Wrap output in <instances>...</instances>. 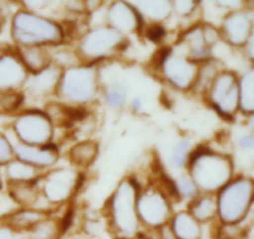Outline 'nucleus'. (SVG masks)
Returning <instances> with one entry per match:
<instances>
[{
	"label": "nucleus",
	"instance_id": "nucleus-20",
	"mask_svg": "<svg viewBox=\"0 0 254 239\" xmlns=\"http://www.w3.org/2000/svg\"><path fill=\"white\" fill-rule=\"evenodd\" d=\"M190 154V143L188 140L178 141L173 146V149L170 151V156H169V165H170V168L175 169V170H180V169L185 168L188 165Z\"/></svg>",
	"mask_w": 254,
	"mask_h": 239
},
{
	"label": "nucleus",
	"instance_id": "nucleus-15",
	"mask_svg": "<svg viewBox=\"0 0 254 239\" xmlns=\"http://www.w3.org/2000/svg\"><path fill=\"white\" fill-rule=\"evenodd\" d=\"M133 6L141 17L148 16L153 20L154 24H161L159 21L168 17L173 9V5L169 1H138Z\"/></svg>",
	"mask_w": 254,
	"mask_h": 239
},
{
	"label": "nucleus",
	"instance_id": "nucleus-13",
	"mask_svg": "<svg viewBox=\"0 0 254 239\" xmlns=\"http://www.w3.org/2000/svg\"><path fill=\"white\" fill-rule=\"evenodd\" d=\"M47 217H50V215L40 212L34 208H22V210L15 211V212L5 216L2 220V225L10 227L16 233H27L35 225Z\"/></svg>",
	"mask_w": 254,
	"mask_h": 239
},
{
	"label": "nucleus",
	"instance_id": "nucleus-10",
	"mask_svg": "<svg viewBox=\"0 0 254 239\" xmlns=\"http://www.w3.org/2000/svg\"><path fill=\"white\" fill-rule=\"evenodd\" d=\"M17 160L35 166L37 169H44L54 166L59 159V150L55 145H29L19 143L15 148Z\"/></svg>",
	"mask_w": 254,
	"mask_h": 239
},
{
	"label": "nucleus",
	"instance_id": "nucleus-18",
	"mask_svg": "<svg viewBox=\"0 0 254 239\" xmlns=\"http://www.w3.org/2000/svg\"><path fill=\"white\" fill-rule=\"evenodd\" d=\"M188 212L197 222L202 225L203 222H208V221L212 220L216 213V207L213 205V201L210 197H207V196H203V197L197 196L192 201H190Z\"/></svg>",
	"mask_w": 254,
	"mask_h": 239
},
{
	"label": "nucleus",
	"instance_id": "nucleus-7",
	"mask_svg": "<svg viewBox=\"0 0 254 239\" xmlns=\"http://www.w3.org/2000/svg\"><path fill=\"white\" fill-rule=\"evenodd\" d=\"M16 133L22 144L29 145H49L52 138V124L47 116L41 112L32 111L22 114L16 120Z\"/></svg>",
	"mask_w": 254,
	"mask_h": 239
},
{
	"label": "nucleus",
	"instance_id": "nucleus-22",
	"mask_svg": "<svg viewBox=\"0 0 254 239\" xmlns=\"http://www.w3.org/2000/svg\"><path fill=\"white\" fill-rule=\"evenodd\" d=\"M174 182H175L176 191H178L180 200L190 198L192 201L193 198L198 196V188L196 186L195 181L190 176V174H180L178 178L174 179Z\"/></svg>",
	"mask_w": 254,
	"mask_h": 239
},
{
	"label": "nucleus",
	"instance_id": "nucleus-21",
	"mask_svg": "<svg viewBox=\"0 0 254 239\" xmlns=\"http://www.w3.org/2000/svg\"><path fill=\"white\" fill-rule=\"evenodd\" d=\"M104 99L111 108L121 109L127 102V88L121 82L109 84L104 91Z\"/></svg>",
	"mask_w": 254,
	"mask_h": 239
},
{
	"label": "nucleus",
	"instance_id": "nucleus-26",
	"mask_svg": "<svg viewBox=\"0 0 254 239\" xmlns=\"http://www.w3.org/2000/svg\"><path fill=\"white\" fill-rule=\"evenodd\" d=\"M17 235L19 233H16L14 230L7 227V226H0V239H16Z\"/></svg>",
	"mask_w": 254,
	"mask_h": 239
},
{
	"label": "nucleus",
	"instance_id": "nucleus-6",
	"mask_svg": "<svg viewBox=\"0 0 254 239\" xmlns=\"http://www.w3.org/2000/svg\"><path fill=\"white\" fill-rule=\"evenodd\" d=\"M40 181H42L40 187L41 193L52 205H59L68 200L77 192L82 182L78 174L67 169L45 173Z\"/></svg>",
	"mask_w": 254,
	"mask_h": 239
},
{
	"label": "nucleus",
	"instance_id": "nucleus-16",
	"mask_svg": "<svg viewBox=\"0 0 254 239\" xmlns=\"http://www.w3.org/2000/svg\"><path fill=\"white\" fill-rule=\"evenodd\" d=\"M29 239H60L64 235L61 227V220L51 218V216L37 225H35L29 232L26 233Z\"/></svg>",
	"mask_w": 254,
	"mask_h": 239
},
{
	"label": "nucleus",
	"instance_id": "nucleus-2",
	"mask_svg": "<svg viewBox=\"0 0 254 239\" xmlns=\"http://www.w3.org/2000/svg\"><path fill=\"white\" fill-rule=\"evenodd\" d=\"M12 34L21 47L56 46L64 37V29L57 22L27 11L15 16Z\"/></svg>",
	"mask_w": 254,
	"mask_h": 239
},
{
	"label": "nucleus",
	"instance_id": "nucleus-14",
	"mask_svg": "<svg viewBox=\"0 0 254 239\" xmlns=\"http://www.w3.org/2000/svg\"><path fill=\"white\" fill-rule=\"evenodd\" d=\"M169 226L176 239H201L202 237L201 223L186 211L173 215Z\"/></svg>",
	"mask_w": 254,
	"mask_h": 239
},
{
	"label": "nucleus",
	"instance_id": "nucleus-27",
	"mask_svg": "<svg viewBox=\"0 0 254 239\" xmlns=\"http://www.w3.org/2000/svg\"><path fill=\"white\" fill-rule=\"evenodd\" d=\"M131 108H133V111L135 112H140L141 108H143V102H141L140 98H134L133 101H131Z\"/></svg>",
	"mask_w": 254,
	"mask_h": 239
},
{
	"label": "nucleus",
	"instance_id": "nucleus-8",
	"mask_svg": "<svg viewBox=\"0 0 254 239\" xmlns=\"http://www.w3.org/2000/svg\"><path fill=\"white\" fill-rule=\"evenodd\" d=\"M164 76L170 84L179 89L192 88L198 72V64L184 55L174 56L173 52L161 67Z\"/></svg>",
	"mask_w": 254,
	"mask_h": 239
},
{
	"label": "nucleus",
	"instance_id": "nucleus-3",
	"mask_svg": "<svg viewBox=\"0 0 254 239\" xmlns=\"http://www.w3.org/2000/svg\"><path fill=\"white\" fill-rule=\"evenodd\" d=\"M98 93V73L87 66H76L61 72L56 94L66 101L68 106L88 103Z\"/></svg>",
	"mask_w": 254,
	"mask_h": 239
},
{
	"label": "nucleus",
	"instance_id": "nucleus-19",
	"mask_svg": "<svg viewBox=\"0 0 254 239\" xmlns=\"http://www.w3.org/2000/svg\"><path fill=\"white\" fill-rule=\"evenodd\" d=\"M98 154V145L92 141L76 144L69 151V159L78 166H88L93 163Z\"/></svg>",
	"mask_w": 254,
	"mask_h": 239
},
{
	"label": "nucleus",
	"instance_id": "nucleus-4",
	"mask_svg": "<svg viewBox=\"0 0 254 239\" xmlns=\"http://www.w3.org/2000/svg\"><path fill=\"white\" fill-rule=\"evenodd\" d=\"M126 37L113 27L101 26L83 35L78 55L82 61L89 63L117 55L126 46Z\"/></svg>",
	"mask_w": 254,
	"mask_h": 239
},
{
	"label": "nucleus",
	"instance_id": "nucleus-12",
	"mask_svg": "<svg viewBox=\"0 0 254 239\" xmlns=\"http://www.w3.org/2000/svg\"><path fill=\"white\" fill-rule=\"evenodd\" d=\"M17 57L27 72L35 74L52 64L51 52L44 46H27L17 49Z\"/></svg>",
	"mask_w": 254,
	"mask_h": 239
},
{
	"label": "nucleus",
	"instance_id": "nucleus-17",
	"mask_svg": "<svg viewBox=\"0 0 254 239\" xmlns=\"http://www.w3.org/2000/svg\"><path fill=\"white\" fill-rule=\"evenodd\" d=\"M39 171L40 169L20 160L10 161L9 182H36L44 175Z\"/></svg>",
	"mask_w": 254,
	"mask_h": 239
},
{
	"label": "nucleus",
	"instance_id": "nucleus-25",
	"mask_svg": "<svg viewBox=\"0 0 254 239\" xmlns=\"http://www.w3.org/2000/svg\"><path fill=\"white\" fill-rule=\"evenodd\" d=\"M171 5H173L176 14L180 15V16H189L197 7V2L195 1H175Z\"/></svg>",
	"mask_w": 254,
	"mask_h": 239
},
{
	"label": "nucleus",
	"instance_id": "nucleus-23",
	"mask_svg": "<svg viewBox=\"0 0 254 239\" xmlns=\"http://www.w3.org/2000/svg\"><path fill=\"white\" fill-rule=\"evenodd\" d=\"M165 35L166 30L161 24H154V22H151V24L146 25L145 37L148 40H150V41L155 42V44L156 42H160L165 37Z\"/></svg>",
	"mask_w": 254,
	"mask_h": 239
},
{
	"label": "nucleus",
	"instance_id": "nucleus-9",
	"mask_svg": "<svg viewBox=\"0 0 254 239\" xmlns=\"http://www.w3.org/2000/svg\"><path fill=\"white\" fill-rule=\"evenodd\" d=\"M108 20L114 30L122 35L139 32L144 26L143 17L139 15L135 7L124 1H117L111 6Z\"/></svg>",
	"mask_w": 254,
	"mask_h": 239
},
{
	"label": "nucleus",
	"instance_id": "nucleus-24",
	"mask_svg": "<svg viewBox=\"0 0 254 239\" xmlns=\"http://www.w3.org/2000/svg\"><path fill=\"white\" fill-rule=\"evenodd\" d=\"M215 239H242V233L240 230L227 223V225H223L222 227L218 228Z\"/></svg>",
	"mask_w": 254,
	"mask_h": 239
},
{
	"label": "nucleus",
	"instance_id": "nucleus-1",
	"mask_svg": "<svg viewBox=\"0 0 254 239\" xmlns=\"http://www.w3.org/2000/svg\"><path fill=\"white\" fill-rule=\"evenodd\" d=\"M138 193L135 181L127 179L122 181L109 201V223L116 238H131L140 232V222L136 213Z\"/></svg>",
	"mask_w": 254,
	"mask_h": 239
},
{
	"label": "nucleus",
	"instance_id": "nucleus-5",
	"mask_svg": "<svg viewBox=\"0 0 254 239\" xmlns=\"http://www.w3.org/2000/svg\"><path fill=\"white\" fill-rule=\"evenodd\" d=\"M136 213L140 226L146 230H158L170 222V201L160 191V188H146L143 193H138Z\"/></svg>",
	"mask_w": 254,
	"mask_h": 239
},
{
	"label": "nucleus",
	"instance_id": "nucleus-11",
	"mask_svg": "<svg viewBox=\"0 0 254 239\" xmlns=\"http://www.w3.org/2000/svg\"><path fill=\"white\" fill-rule=\"evenodd\" d=\"M61 69L51 64L44 71L32 74V78H27L26 84H29L30 93L32 97H46L50 93H56L59 86Z\"/></svg>",
	"mask_w": 254,
	"mask_h": 239
}]
</instances>
